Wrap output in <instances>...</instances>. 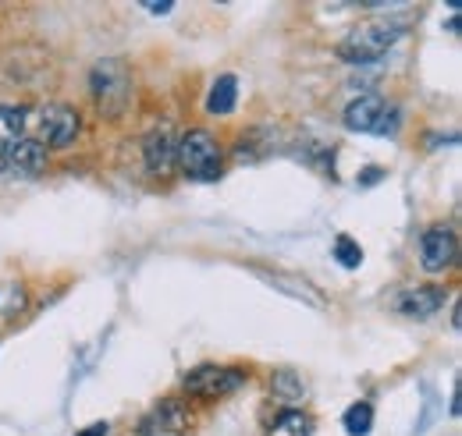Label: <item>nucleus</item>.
<instances>
[{
    "label": "nucleus",
    "mask_w": 462,
    "mask_h": 436,
    "mask_svg": "<svg viewBox=\"0 0 462 436\" xmlns=\"http://www.w3.org/2000/svg\"><path fill=\"white\" fill-rule=\"evenodd\" d=\"M402 36L405 22H399V18H374V22L356 25L338 43V57L346 64H374V60H381L388 54Z\"/></svg>",
    "instance_id": "nucleus-1"
},
{
    "label": "nucleus",
    "mask_w": 462,
    "mask_h": 436,
    "mask_svg": "<svg viewBox=\"0 0 462 436\" xmlns=\"http://www.w3.org/2000/svg\"><path fill=\"white\" fill-rule=\"evenodd\" d=\"M89 89H93V104L100 110V117H111V121L121 117V110L128 107V96H132V75L125 60L117 57L97 60L89 75Z\"/></svg>",
    "instance_id": "nucleus-2"
},
{
    "label": "nucleus",
    "mask_w": 462,
    "mask_h": 436,
    "mask_svg": "<svg viewBox=\"0 0 462 436\" xmlns=\"http://www.w3.org/2000/svg\"><path fill=\"white\" fill-rule=\"evenodd\" d=\"M174 167H178L189 181H217V174H221V146L214 142L210 132L192 128V132H185V135L178 139Z\"/></svg>",
    "instance_id": "nucleus-3"
},
{
    "label": "nucleus",
    "mask_w": 462,
    "mask_h": 436,
    "mask_svg": "<svg viewBox=\"0 0 462 436\" xmlns=\"http://www.w3.org/2000/svg\"><path fill=\"white\" fill-rule=\"evenodd\" d=\"M25 128L36 132V142L43 150H68L75 139H79V114L71 107H60V104H51V107L32 110L25 117Z\"/></svg>",
    "instance_id": "nucleus-4"
},
{
    "label": "nucleus",
    "mask_w": 462,
    "mask_h": 436,
    "mask_svg": "<svg viewBox=\"0 0 462 436\" xmlns=\"http://www.w3.org/2000/svg\"><path fill=\"white\" fill-rule=\"evenodd\" d=\"M348 132H366V135H395L399 132V110L388 107L381 96H359L342 114Z\"/></svg>",
    "instance_id": "nucleus-5"
},
{
    "label": "nucleus",
    "mask_w": 462,
    "mask_h": 436,
    "mask_svg": "<svg viewBox=\"0 0 462 436\" xmlns=\"http://www.w3.org/2000/svg\"><path fill=\"white\" fill-rule=\"evenodd\" d=\"M242 383H245V373H238V369H231V366L203 362V366H196V369L185 377V394L225 397V394H235Z\"/></svg>",
    "instance_id": "nucleus-6"
},
{
    "label": "nucleus",
    "mask_w": 462,
    "mask_h": 436,
    "mask_svg": "<svg viewBox=\"0 0 462 436\" xmlns=\"http://www.w3.org/2000/svg\"><path fill=\"white\" fill-rule=\"evenodd\" d=\"M185 433H189V408H185L181 397H164V401H157V404L143 415V422H139V430H135V436H185Z\"/></svg>",
    "instance_id": "nucleus-7"
},
{
    "label": "nucleus",
    "mask_w": 462,
    "mask_h": 436,
    "mask_svg": "<svg viewBox=\"0 0 462 436\" xmlns=\"http://www.w3.org/2000/svg\"><path fill=\"white\" fill-rule=\"evenodd\" d=\"M456 256H459V238H456V231L452 227H430V231H423V238H420V267L427 273H441L448 270L452 263H456Z\"/></svg>",
    "instance_id": "nucleus-8"
},
{
    "label": "nucleus",
    "mask_w": 462,
    "mask_h": 436,
    "mask_svg": "<svg viewBox=\"0 0 462 436\" xmlns=\"http://www.w3.org/2000/svg\"><path fill=\"white\" fill-rule=\"evenodd\" d=\"M0 164L7 167L11 174L32 177V174H40L47 167V150L29 135H11V139L0 142Z\"/></svg>",
    "instance_id": "nucleus-9"
},
{
    "label": "nucleus",
    "mask_w": 462,
    "mask_h": 436,
    "mask_svg": "<svg viewBox=\"0 0 462 436\" xmlns=\"http://www.w3.org/2000/svg\"><path fill=\"white\" fill-rule=\"evenodd\" d=\"M441 305H445V291L441 287H409L395 298V309L409 320H430Z\"/></svg>",
    "instance_id": "nucleus-10"
},
{
    "label": "nucleus",
    "mask_w": 462,
    "mask_h": 436,
    "mask_svg": "<svg viewBox=\"0 0 462 436\" xmlns=\"http://www.w3.org/2000/svg\"><path fill=\"white\" fill-rule=\"evenodd\" d=\"M174 150H178V139H174V132L168 124H161L157 132H150L146 135V142H143V157H146V167L153 170V174H168L174 167Z\"/></svg>",
    "instance_id": "nucleus-11"
},
{
    "label": "nucleus",
    "mask_w": 462,
    "mask_h": 436,
    "mask_svg": "<svg viewBox=\"0 0 462 436\" xmlns=\"http://www.w3.org/2000/svg\"><path fill=\"white\" fill-rule=\"evenodd\" d=\"M238 104V78L235 75H221L214 86H210V96H207V110L214 114V117H225L231 114Z\"/></svg>",
    "instance_id": "nucleus-12"
},
{
    "label": "nucleus",
    "mask_w": 462,
    "mask_h": 436,
    "mask_svg": "<svg viewBox=\"0 0 462 436\" xmlns=\"http://www.w3.org/2000/svg\"><path fill=\"white\" fill-rule=\"evenodd\" d=\"M271 394H274L285 408H295V404L306 397V383H302V377H299L295 369H278V373L271 377Z\"/></svg>",
    "instance_id": "nucleus-13"
},
{
    "label": "nucleus",
    "mask_w": 462,
    "mask_h": 436,
    "mask_svg": "<svg viewBox=\"0 0 462 436\" xmlns=\"http://www.w3.org/2000/svg\"><path fill=\"white\" fill-rule=\"evenodd\" d=\"M267 436H313V419L306 412H299V408H285L274 419V426H271Z\"/></svg>",
    "instance_id": "nucleus-14"
},
{
    "label": "nucleus",
    "mask_w": 462,
    "mask_h": 436,
    "mask_svg": "<svg viewBox=\"0 0 462 436\" xmlns=\"http://www.w3.org/2000/svg\"><path fill=\"white\" fill-rule=\"evenodd\" d=\"M342 422H346L348 436L370 433V430H374V408H370V401H356V404H348L346 415H342Z\"/></svg>",
    "instance_id": "nucleus-15"
},
{
    "label": "nucleus",
    "mask_w": 462,
    "mask_h": 436,
    "mask_svg": "<svg viewBox=\"0 0 462 436\" xmlns=\"http://www.w3.org/2000/svg\"><path fill=\"white\" fill-rule=\"evenodd\" d=\"M335 259H338L346 270H356V267L363 263V249H359V241H352L348 234H338V238H335Z\"/></svg>",
    "instance_id": "nucleus-16"
},
{
    "label": "nucleus",
    "mask_w": 462,
    "mask_h": 436,
    "mask_svg": "<svg viewBox=\"0 0 462 436\" xmlns=\"http://www.w3.org/2000/svg\"><path fill=\"white\" fill-rule=\"evenodd\" d=\"M0 117L7 121L11 135H25V117H29V110L25 107H0Z\"/></svg>",
    "instance_id": "nucleus-17"
},
{
    "label": "nucleus",
    "mask_w": 462,
    "mask_h": 436,
    "mask_svg": "<svg viewBox=\"0 0 462 436\" xmlns=\"http://www.w3.org/2000/svg\"><path fill=\"white\" fill-rule=\"evenodd\" d=\"M107 433H111V426H107V422H93V426L79 430L75 436H107Z\"/></svg>",
    "instance_id": "nucleus-18"
},
{
    "label": "nucleus",
    "mask_w": 462,
    "mask_h": 436,
    "mask_svg": "<svg viewBox=\"0 0 462 436\" xmlns=\"http://www.w3.org/2000/svg\"><path fill=\"white\" fill-rule=\"evenodd\" d=\"M384 177V170L381 167H374V170H366V174H359V185H377Z\"/></svg>",
    "instance_id": "nucleus-19"
},
{
    "label": "nucleus",
    "mask_w": 462,
    "mask_h": 436,
    "mask_svg": "<svg viewBox=\"0 0 462 436\" xmlns=\"http://www.w3.org/2000/svg\"><path fill=\"white\" fill-rule=\"evenodd\" d=\"M146 11H150V14H168V11H171V4H150Z\"/></svg>",
    "instance_id": "nucleus-20"
}]
</instances>
